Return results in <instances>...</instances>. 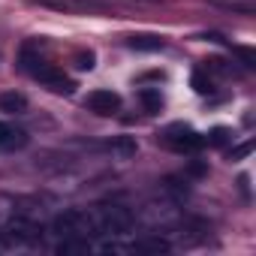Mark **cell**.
<instances>
[{"label":"cell","mask_w":256,"mask_h":256,"mask_svg":"<svg viewBox=\"0 0 256 256\" xmlns=\"http://www.w3.org/2000/svg\"><path fill=\"white\" fill-rule=\"evenodd\" d=\"M22 70H28L36 82H42L48 90H54V94H72V82L58 70V66H52V64H46L42 58H34L30 54V48H24L22 52Z\"/></svg>","instance_id":"cell-1"},{"label":"cell","mask_w":256,"mask_h":256,"mask_svg":"<svg viewBox=\"0 0 256 256\" xmlns=\"http://www.w3.org/2000/svg\"><path fill=\"white\" fill-rule=\"evenodd\" d=\"M90 214H94V223H96L100 235H124V232L133 229V214L126 211L124 205L106 202V205L90 208Z\"/></svg>","instance_id":"cell-2"},{"label":"cell","mask_w":256,"mask_h":256,"mask_svg":"<svg viewBox=\"0 0 256 256\" xmlns=\"http://www.w3.org/2000/svg\"><path fill=\"white\" fill-rule=\"evenodd\" d=\"M52 232H58V235H76V238L100 235V232H96V223H94V214H90V211H78V208L60 211V214L52 220Z\"/></svg>","instance_id":"cell-3"},{"label":"cell","mask_w":256,"mask_h":256,"mask_svg":"<svg viewBox=\"0 0 256 256\" xmlns=\"http://www.w3.org/2000/svg\"><path fill=\"white\" fill-rule=\"evenodd\" d=\"M163 142H166L172 151H178V154H196V151L205 145V139H202L199 133L187 130V126H172V130H166Z\"/></svg>","instance_id":"cell-4"},{"label":"cell","mask_w":256,"mask_h":256,"mask_svg":"<svg viewBox=\"0 0 256 256\" xmlns=\"http://www.w3.org/2000/svg\"><path fill=\"white\" fill-rule=\"evenodd\" d=\"M88 108L96 112V114H114V112L120 108V96H118L114 90H106V88L90 90V94H88Z\"/></svg>","instance_id":"cell-5"},{"label":"cell","mask_w":256,"mask_h":256,"mask_svg":"<svg viewBox=\"0 0 256 256\" xmlns=\"http://www.w3.org/2000/svg\"><path fill=\"white\" fill-rule=\"evenodd\" d=\"M24 145H28V133L18 130V126H12V124L0 120V151L12 154V151H22Z\"/></svg>","instance_id":"cell-6"},{"label":"cell","mask_w":256,"mask_h":256,"mask_svg":"<svg viewBox=\"0 0 256 256\" xmlns=\"http://www.w3.org/2000/svg\"><path fill=\"white\" fill-rule=\"evenodd\" d=\"M0 112H6V114H22V112H28V96H24V94H16V90L0 94Z\"/></svg>","instance_id":"cell-7"},{"label":"cell","mask_w":256,"mask_h":256,"mask_svg":"<svg viewBox=\"0 0 256 256\" xmlns=\"http://www.w3.org/2000/svg\"><path fill=\"white\" fill-rule=\"evenodd\" d=\"M130 250H133V253H169V241L160 238V235H154V238H139V241L130 244Z\"/></svg>","instance_id":"cell-8"},{"label":"cell","mask_w":256,"mask_h":256,"mask_svg":"<svg viewBox=\"0 0 256 256\" xmlns=\"http://www.w3.org/2000/svg\"><path fill=\"white\" fill-rule=\"evenodd\" d=\"M88 250H90L88 238H76V235H60V244L54 247V253H60V256H66V253H88Z\"/></svg>","instance_id":"cell-9"},{"label":"cell","mask_w":256,"mask_h":256,"mask_svg":"<svg viewBox=\"0 0 256 256\" xmlns=\"http://www.w3.org/2000/svg\"><path fill=\"white\" fill-rule=\"evenodd\" d=\"M126 46L136 48V52H160L163 48V40L160 36H151V34H142V36H130Z\"/></svg>","instance_id":"cell-10"},{"label":"cell","mask_w":256,"mask_h":256,"mask_svg":"<svg viewBox=\"0 0 256 256\" xmlns=\"http://www.w3.org/2000/svg\"><path fill=\"white\" fill-rule=\"evenodd\" d=\"M139 102L145 106V112H160V108H163V96H160V90H154V88H142V90H139Z\"/></svg>","instance_id":"cell-11"},{"label":"cell","mask_w":256,"mask_h":256,"mask_svg":"<svg viewBox=\"0 0 256 256\" xmlns=\"http://www.w3.org/2000/svg\"><path fill=\"white\" fill-rule=\"evenodd\" d=\"M112 151H118L120 157H133V154H136V142L126 139V136H124V139H114V142H112Z\"/></svg>","instance_id":"cell-12"},{"label":"cell","mask_w":256,"mask_h":256,"mask_svg":"<svg viewBox=\"0 0 256 256\" xmlns=\"http://www.w3.org/2000/svg\"><path fill=\"white\" fill-rule=\"evenodd\" d=\"M193 88H196V94H208L211 78H205V72H193Z\"/></svg>","instance_id":"cell-13"},{"label":"cell","mask_w":256,"mask_h":256,"mask_svg":"<svg viewBox=\"0 0 256 256\" xmlns=\"http://www.w3.org/2000/svg\"><path fill=\"white\" fill-rule=\"evenodd\" d=\"M94 60H96V58H94V52L78 54V58H76V66H78V70H94Z\"/></svg>","instance_id":"cell-14"},{"label":"cell","mask_w":256,"mask_h":256,"mask_svg":"<svg viewBox=\"0 0 256 256\" xmlns=\"http://www.w3.org/2000/svg\"><path fill=\"white\" fill-rule=\"evenodd\" d=\"M208 142H211V145H226V142H229V133L223 130V126H217V130L211 133V139H208Z\"/></svg>","instance_id":"cell-15"},{"label":"cell","mask_w":256,"mask_h":256,"mask_svg":"<svg viewBox=\"0 0 256 256\" xmlns=\"http://www.w3.org/2000/svg\"><path fill=\"white\" fill-rule=\"evenodd\" d=\"M250 151H253V142H244L241 148H235V151H229V157H232V160H238V157H247Z\"/></svg>","instance_id":"cell-16"}]
</instances>
